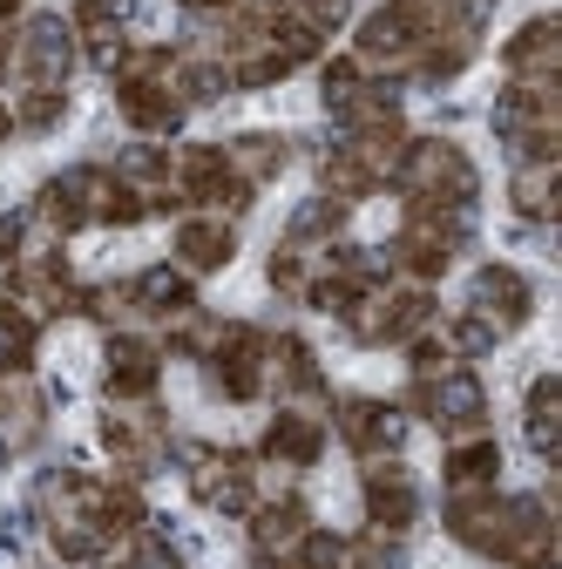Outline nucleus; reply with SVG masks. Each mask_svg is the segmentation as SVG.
Segmentation results:
<instances>
[{
    "mask_svg": "<svg viewBox=\"0 0 562 569\" xmlns=\"http://www.w3.org/2000/svg\"><path fill=\"white\" fill-rule=\"evenodd\" d=\"M129 306L150 312V319H183V312L197 306L190 271H183V264H150V271H136V278H129Z\"/></svg>",
    "mask_w": 562,
    "mask_h": 569,
    "instance_id": "nucleus-9",
    "label": "nucleus"
},
{
    "mask_svg": "<svg viewBox=\"0 0 562 569\" xmlns=\"http://www.w3.org/2000/svg\"><path fill=\"white\" fill-rule=\"evenodd\" d=\"M116 109H122L129 129H143V136H163V129L183 122V102H177L170 82H116Z\"/></svg>",
    "mask_w": 562,
    "mask_h": 569,
    "instance_id": "nucleus-10",
    "label": "nucleus"
},
{
    "mask_svg": "<svg viewBox=\"0 0 562 569\" xmlns=\"http://www.w3.org/2000/svg\"><path fill=\"white\" fill-rule=\"evenodd\" d=\"M555 393H562L555 373H542V380L529 387V448H535L542 461L555 455Z\"/></svg>",
    "mask_w": 562,
    "mask_h": 569,
    "instance_id": "nucleus-16",
    "label": "nucleus"
},
{
    "mask_svg": "<svg viewBox=\"0 0 562 569\" xmlns=\"http://www.w3.org/2000/svg\"><path fill=\"white\" fill-rule=\"evenodd\" d=\"M502 61H509V76L515 82H555V21L542 14V21H529L522 34H509V48H502Z\"/></svg>",
    "mask_w": 562,
    "mask_h": 569,
    "instance_id": "nucleus-12",
    "label": "nucleus"
},
{
    "mask_svg": "<svg viewBox=\"0 0 562 569\" xmlns=\"http://www.w3.org/2000/svg\"><path fill=\"white\" fill-rule=\"evenodd\" d=\"M413 516H420V488H413V475L393 468V461H373V468H367V522H373L380 536H407Z\"/></svg>",
    "mask_w": 562,
    "mask_h": 569,
    "instance_id": "nucleus-4",
    "label": "nucleus"
},
{
    "mask_svg": "<svg viewBox=\"0 0 562 569\" xmlns=\"http://www.w3.org/2000/svg\"><path fill=\"white\" fill-rule=\"evenodd\" d=\"M8 68H14V34L0 28V82H8Z\"/></svg>",
    "mask_w": 562,
    "mask_h": 569,
    "instance_id": "nucleus-18",
    "label": "nucleus"
},
{
    "mask_svg": "<svg viewBox=\"0 0 562 569\" xmlns=\"http://www.w3.org/2000/svg\"><path fill=\"white\" fill-rule=\"evenodd\" d=\"M34 346H41V319L21 312L14 299H0V380H8V373H28Z\"/></svg>",
    "mask_w": 562,
    "mask_h": 569,
    "instance_id": "nucleus-15",
    "label": "nucleus"
},
{
    "mask_svg": "<svg viewBox=\"0 0 562 569\" xmlns=\"http://www.w3.org/2000/svg\"><path fill=\"white\" fill-rule=\"evenodd\" d=\"M319 455H325V427H319V413L285 407V413L264 427V461H278V468H312Z\"/></svg>",
    "mask_w": 562,
    "mask_h": 569,
    "instance_id": "nucleus-8",
    "label": "nucleus"
},
{
    "mask_svg": "<svg viewBox=\"0 0 562 569\" xmlns=\"http://www.w3.org/2000/svg\"><path fill=\"white\" fill-rule=\"evenodd\" d=\"M238 251V224L218 218V210H197V218L177 224V264L183 271H224Z\"/></svg>",
    "mask_w": 562,
    "mask_h": 569,
    "instance_id": "nucleus-7",
    "label": "nucleus"
},
{
    "mask_svg": "<svg viewBox=\"0 0 562 569\" xmlns=\"http://www.w3.org/2000/svg\"><path fill=\"white\" fill-rule=\"evenodd\" d=\"M68 116V96L61 89H28L21 109H14V129H54Z\"/></svg>",
    "mask_w": 562,
    "mask_h": 569,
    "instance_id": "nucleus-17",
    "label": "nucleus"
},
{
    "mask_svg": "<svg viewBox=\"0 0 562 569\" xmlns=\"http://www.w3.org/2000/svg\"><path fill=\"white\" fill-rule=\"evenodd\" d=\"M14 14H21V0H0V28H8Z\"/></svg>",
    "mask_w": 562,
    "mask_h": 569,
    "instance_id": "nucleus-20",
    "label": "nucleus"
},
{
    "mask_svg": "<svg viewBox=\"0 0 562 569\" xmlns=\"http://www.w3.org/2000/svg\"><path fill=\"white\" fill-rule=\"evenodd\" d=\"M413 407L428 413L434 427H448L454 441H468V435H481V427H488V393H481V380L468 367H448L434 380H413Z\"/></svg>",
    "mask_w": 562,
    "mask_h": 569,
    "instance_id": "nucleus-1",
    "label": "nucleus"
},
{
    "mask_svg": "<svg viewBox=\"0 0 562 569\" xmlns=\"http://www.w3.org/2000/svg\"><path fill=\"white\" fill-rule=\"evenodd\" d=\"M41 420H48V407H41V387H34L28 373H8V380H0V435H8V448L41 441Z\"/></svg>",
    "mask_w": 562,
    "mask_h": 569,
    "instance_id": "nucleus-11",
    "label": "nucleus"
},
{
    "mask_svg": "<svg viewBox=\"0 0 562 569\" xmlns=\"http://www.w3.org/2000/svg\"><path fill=\"white\" fill-rule=\"evenodd\" d=\"M441 475H448V488H495V475H502V448L488 441V435H468V441L448 448Z\"/></svg>",
    "mask_w": 562,
    "mask_h": 569,
    "instance_id": "nucleus-14",
    "label": "nucleus"
},
{
    "mask_svg": "<svg viewBox=\"0 0 562 569\" xmlns=\"http://www.w3.org/2000/svg\"><path fill=\"white\" fill-rule=\"evenodd\" d=\"M224 157H231V170L258 190V183H271L278 170L292 163V142L285 136H271V129H251V136H238V142H224Z\"/></svg>",
    "mask_w": 562,
    "mask_h": 569,
    "instance_id": "nucleus-13",
    "label": "nucleus"
},
{
    "mask_svg": "<svg viewBox=\"0 0 562 569\" xmlns=\"http://www.w3.org/2000/svg\"><path fill=\"white\" fill-rule=\"evenodd\" d=\"M163 380V346L143 332H116L109 339V393L116 400H150Z\"/></svg>",
    "mask_w": 562,
    "mask_h": 569,
    "instance_id": "nucleus-5",
    "label": "nucleus"
},
{
    "mask_svg": "<svg viewBox=\"0 0 562 569\" xmlns=\"http://www.w3.org/2000/svg\"><path fill=\"white\" fill-rule=\"evenodd\" d=\"M468 312H481L495 332H515L535 312V292H529V278L515 264H481L474 284H468Z\"/></svg>",
    "mask_w": 562,
    "mask_h": 569,
    "instance_id": "nucleus-3",
    "label": "nucleus"
},
{
    "mask_svg": "<svg viewBox=\"0 0 562 569\" xmlns=\"http://www.w3.org/2000/svg\"><path fill=\"white\" fill-rule=\"evenodd\" d=\"M14 68H21L28 89H61L68 68H76V21L34 14V21L21 28V41H14Z\"/></svg>",
    "mask_w": 562,
    "mask_h": 569,
    "instance_id": "nucleus-2",
    "label": "nucleus"
},
{
    "mask_svg": "<svg viewBox=\"0 0 562 569\" xmlns=\"http://www.w3.org/2000/svg\"><path fill=\"white\" fill-rule=\"evenodd\" d=\"M8 136H14V109H8V102H0V142H8Z\"/></svg>",
    "mask_w": 562,
    "mask_h": 569,
    "instance_id": "nucleus-19",
    "label": "nucleus"
},
{
    "mask_svg": "<svg viewBox=\"0 0 562 569\" xmlns=\"http://www.w3.org/2000/svg\"><path fill=\"white\" fill-rule=\"evenodd\" d=\"M339 435H345V448H353V455L380 461V455H393L407 441V413L387 407V400H345L339 407Z\"/></svg>",
    "mask_w": 562,
    "mask_h": 569,
    "instance_id": "nucleus-6",
    "label": "nucleus"
}]
</instances>
